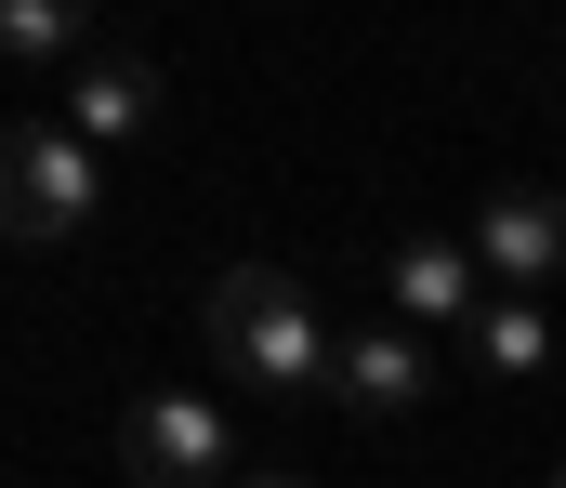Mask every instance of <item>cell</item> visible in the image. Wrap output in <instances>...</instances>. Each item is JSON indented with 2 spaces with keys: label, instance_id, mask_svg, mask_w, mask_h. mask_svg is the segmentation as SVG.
Wrapping results in <instances>:
<instances>
[{
  "label": "cell",
  "instance_id": "7",
  "mask_svg": "<svg viewBox=\"0 0 566 488\" xmlns=\"http://www.w3.org/2000/svg\"><path fill=\"white\" fill-rule=\"evenodd\" d=\"M474 264H488V291H554L566 278V198L554 185H501L488 211H474Z\"/></svg>",
  "mask_w": 566,
  "mask_h": 488
},
{
  "label": "cell",
  "instance_id": "6",
  "mask_svg": "<svg viewBox=\"0 0 566 488\" xmlns=\"http://www.w3.org/2000/svg\"><path fill=\"white\" fill-rule=\"evenodd\" d=\"M422 396H434L422 330H396V318L343 330V370H329V409H343V423H422Z\"/></svg>",
  "mask_w": 566,
  "mask_h": 488
},
{
  "label": "cell",
  "instance_id": "4",
  "mask_svg": "<svg viewBox=\"0 0 566 488\" xmlns=\"http://www.w3.org/2000/svg\"><path fill=\"white\" fill-rule=\"evenodd\" d=\"M158 106H171V80H158V53H133V40H93V66L53 93V120H66L93 159H106V146H145Z\"/></svg>",
  "mask_w": 566,
  "mask_h": 488
},
{
  "label": "cell",
  "instance_id": "3",
  "mask_svg": "<svg viewBox=\"0 0 566 488\" xmlns=\"http://www.w3.org/2000/svg\"><path fill=\"white\" fill-rule=\"evenodd\" d=\"M119 476L133 488H238V423L211 396H133L119 409Z\"/></svg>",
  "mask_w": 566,
  "mask_h": 488
},
{
  "label": "cell",
  "instance_id": "10",
  "mask_svg": "<svg viewBox=\"0 0 566 488\" xmlns=\"http://www.w3.org/2000/svg\"><path fill=\"white\" fill-rule=\"evenodd\" d=\"M238 488H316V476H238Z\"/></svg>",
  "mask_w": 566,
  "mask_h": 488
},
{
  "label": "cell",
  "instance_id": "11",
  "mask_svg": "<svg viewBox=\"0 0 566 488\" xmlns=\"http://www.w3.org/2000/svg\"><path fill=\"white\" fill-rule=\"evenodd\" d=\"M554 488H566V463H554Z\"/></svg>",
  "mask_w": 566,
  "mask_h": 488
},
{
  "label": "cell",
  "instance_id": "9",
  "mask_svg": "<svg viewBox=\"0 0 566 488\" xmlns=\"http://www.w3.org/2000/svg\"><path fill=\"white\" fill-rule=\"evenodd\" d=\"M461 356H474L488 383H541V370H554V304H527V291H501L488 318L461 330Z\"/></svg>",
  "mask_w": 566,
  "mask_h": 488
},
{
  "label": "cell",
  "instance_id": "5",
  "mask_svg": "<svg viewBox=\"0 0 566 488\" xmlns=\"http://www.w3.org/2000/svg\"><path fill=\"white\" fill-rule=\"evenodd\" d=\"M382 304H396V330H448V343H461L501 291H488L474 238H396V251H382Z\"/></svg>",
  "mask_w": 566,
  "mask_h": 488
},
{
  "label": "cell",
  "instance_id": "2",
  "mask_svg": "<svg viewBox=\"0 0 566 488\" xmlns=\"http://www.w3.org/2000/svg\"><path fill=\"white\" fill-rule=\"evenodd\" d=\"M0 198H13V238L53 251V238H80V225L106 211V159H93L66 120H13V146H0Z\"/></svg>",
  "mask_w": 566,
  "mask_h": 488
},
{
  "label": "cell",
  "instance_id": "1",
  "mask_svg": "<svg viewBox=\"0 0 566 488\" xmlns=\"http://www.w3.org/2000/svg\"><path fill=\"white\" fill-rule=\"evenodd\" d=\"M211 356L238 370V396H264V409H329V370H343V330L316 318V291L290 278V264H224L211 278Z\"/></svg>",
  "mask_w": 566,
  "mask_h": 488
},
{
  "label": "cell",
  "instance_id": "8",
  "mask_svg": "<svg viewBox=\"0 0 566 488\" xmlns=\"http://www.w3.org/2000/svg\"><path fill=\"white\" fill-rule=\"evenodd\" d=\"M0 66L66 93V80L93 66V13H80V0H0Z\"/></svg>",
  "mask_w": 566,
  "mask_h": 488
}]
</instances>
